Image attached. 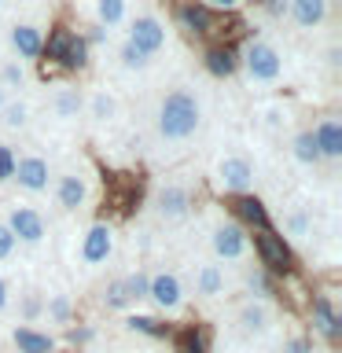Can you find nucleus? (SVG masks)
I'll list each match as a JSON object with an SVG mask.
<instances>
[{
  "mask_svg": "<svg viewBox=\"0 0 342 353\" xmlns=\"http://www.w3.org/2000/svg\"><path fill=\"white\" fill-rule=\"evenodd\" d=\"M199 125H203V103L192 88H173L162 96L159 103V137L170 143H184L192 140Z\"/></svg>",
  "mask_w": 342,
  "mask_h": 353,
  "instance_id": "nucleus-1",
  "label": "nucleus"
},
{
  "mask_svg": "<svg viewBox=\"0 0 342 353\" xmlns=\"http://www.w3.org/2000/svg\"><path fill=\"white\" fill-rule=\"evenodd\" d=\"M243 70L254 85H276L283 77V55L269 41H247L243 48Z\"/></svg>",
  "mask_w": 342,
  "mask_h": 353,
  "instance_id": "nucleus-2",
  "label": "nucleus"
},
{
  "mask_svg": "<svg viewBox=\"0 0 342 353\" xmlns=\"http://www.w3.org/2000/svg\"><path fill=\"white\" fill-rule=\"evenodd\" d=\"M165 41H170V30H165V22H162L159 15L140 11L137 19H129V44H132L137 52H143L148 59L165 48Z\"/></svg>",
  "mask_w": 342,
  "mask_h": 353,
  "instance_id": "nucleus-3",
  "label": "nucleus"
},
{
  "mask_svg": "<svg viewBox=\"0 0 342 353\" xmlns=\"http://www.w3.org/2000/svg\"><path fill=\"white\" fill-rule=\"evenodd\" d=\"M44 48H48V59H55L63 70H85L88 66V41L70 30H55Z\"/></svg>",
  "mask_w": 342,
  "mask_h": 353,
  "instance_id": "nucleus-4",
  "label": "nucleus"
},
{
  "mask_svg": "<svg viewBox=\"0 0 342 353\" xmlns=\"http://www.w3.org/2000/svg\"><path fill=\"white\" fill-rule=\"evenodd\" d=\"M148 298L154 305L162 309V313H170V316H177L184 309V283H181V276L177 272H154V276H148Z\"/></svg>",
  "mask_w": 342,
  "mask_h": 353,
  "instance_id": "nucleus-5",
  "label": "nucleus"
},
{
  "mask_svg": "<svg viewBox=\"0 0 342 353\" xmlns=\"http://www.w3.org/2000/svg\"><path fill=\"white\" fill-rule=\"evenodd\" d=\"M214 173H217V184L232 195H247L254 188V162L247 154H225Z\"/></svg>",
  "mask_w": 342,
  "mask_h": 353,
  "instance_id": "nucleus-6",
  "label": "nucleus"
},
{
  "mask_svg": "<svg viewBox=\"0 0 342 353\" xmlns=\"http://www.w3.org/2000/svg\"><path fill=\"white\" fill-rule=\"evenodd\" d=\"M8 228L15 232L19 243H44L48 236V221L37 206H26V203H15L8 210Z\"/></svg>",
  "mask_w": 342,
  "mask_h": 353,
  "instance_id": "nucleus-7",
  "label": "nucleus"
},
{
  "mask_svg": "<svg viewBox=\"0 0 342 353\" xmlns=\"http://www.w3.org/2000/svg\"><path fill=\"white\" fill-rule=\"evenodd\" d=\"M11 181H19L22 192L41 195V192H48V184H52V165H48V159H41V154H22V159H15V176H11Z\"/></svg>",
  "mask_w": 342,
  "mask_h": 353,
  "instance_id": "nucleus-8",
  "label": "nucleus"
},
{
  "mask_svg": "<svg viewBox=\"0 0 342 353\" xmlns=\"http://www.w3.org/2000/svg\"><path fill=\"white\" fill-rule=\"evenodd\" d=\"M210 247H214L221 261H239V258H247V232L239 225H232V221H221L210 232Z\"/></svg>",
  "mask_w": 342,
  "mask_h": 353,
  "instance_id": "nucleus-9",
  "label": "nucleus"
},
{
  "mask_svg": "<svg viewBox=\"0 0 342 353\" xmlns=\"http://www.w3.org/2000/svg\"><path fill=\"white\" fill-rule=\"evenodd\" d=\"M110 254H114V228L110 225H92L81 236V261L88 265V269H96V265H107Z\"/></svg>",
  "mask_w": 342,
  "mask_h": 353,
  "instance_id": "nucleus-10",
  "label": "nucleus"
},
{
  "mask_svg": "<svg viewBox=\"0 0 342 353\" xmlns=\"http://www.w3.org/2000/svg\"><path fill=\"white\" fill-rule=\"evenodd\" d=\"M254 247H258L265 269H272V272H287V269H291V250H287L283 236H276L272 228H258Z\"/></svg>",
  "mask_w": 342,
  "mask_h": 353,
  "instance_id": "nucleus-11",
  "label": "nucleus"
},
{
  "mask_svg": "<svg viewBox=\"0 0 342 353\" xmlns=\"http://www.w3.org/2000/svg\"><path fill=\"white\" fill-rule=\"evenodd\" d=\"M236 327L243 331V335H265V331L272 327V309H269V302L265 298H258V302H243L239 309H236Z\"/></svg>",
  "mask_w": 342,
  "mask_h": 353,
  "instance_id": "nucleus-12",
  "label": "nucleus"
},
{
  "mask_svg": "<svg viewBox=\"0 0 342 353\" xmlns=\"http://www.w3.org/2000/svg\"><path fill=\"white\" fill-rule=\"evenodd\" d=\"M154 210L165 221H184L188 210H192V192L184 184H165L159 195H154Z\"/></svg>",
  "mask_w": 342,
  "mask_h": 353,
  "instance_id": "nucleus-13",
  "label": "nucleus"
},
{
  "mask_svg": "<svg viewBox=\"0 0 342 353\" xmlns=\"http://www.w3.org/2000/svg\"><path fill=\"white\" fill-rule=\"evenodd\" d=\"M313 143H316L320 159L339 162V159H342V121H339L335 114L324 118V121H320V125L313 129Z\"/></svg>",
  "mask_w": 342,
  "mask_h": 353,
  "instance_id": "nucleus-14",
  "label": "nucleus"
},
{
  "mask_svg": "<svg viewBox=\"0 0 342 353\" xmlns=\"http://www.w3.org/2000/svg\"><path fill=\"white\" fill-rule=\"evenodd\" d=\"M85 199H88V181L77 170H66L59 181H55V203H59L63 210L85 206Z\"/></svg>",
  "mask_w": 342,
  "mask_h": 353,
  "instance_id": "nucleus-15",
  "label": "nucleus"
},
{
  "mask_svg": "<svg viewBox=\"0 0 342 353\" xmlns=\"http://www.w3.org/2000/svg\"><path fill=\"white\" fill-rule=\"evenodd\" d=\"M11 48H15V59H37L44 52V33L30 22H19L11 26Z\"/></svg>",
  "mask_w": 342,
  "mask_h": 353,
  "instance_id": "nucleus-16",
  "label": "nucleus"
},
{
  "mask_svg": "<svg viewBox=\"0 0 342 353\" xmlns=\"http://www.w3.org/2000/svg\"><path fill=\"white\" fill-rule=\"evenodd\" d=\"M287 15L298 30H316L328 19V0H287Z\"/></svg>",
  "mask_w": 342,
  "mask_h": 353,
  "instance_id": "nucleus-17",
  "label": "nucleus"
},
{
  "mask_svg": "<svg viewBox=\"0 0 342 353\" xmlns=\"http://www.w3.org/2000/svg\"><path fill=\"white\" fill-rule=\"evenodd\" d=\"M11 342H15L19 353H55V339L48 335V331H37L30 324H19L15 331H11Z\"/></svg>",
  "mask_w": 342,
  "mask_h": 353,
  "instance_id": "nucleus-18",
  "label": "nucleus"
},
{
  "mask_svg": "<svg viewBox=\"0 0 342 353\" xmlns=\"http://www.w3.org/2000/svg\"><path fill=\"white\" fill-rule=\"evenodd\" d=\"M85 110H88V118H92V121H99V125H110V121L121 114V103H118L114 92H107V88H96V92H88Z\"/></svg>",
  "mask_w": 342,
  "mask_h": 353,
  "instance_id": "nucleus-19",
  "label": "nucleus"
},
{
  "mask_svg": "<svg viewBox=\"0 0 342 353\" xmlns=\"http://www.w3.org/2000/svg\"><path fill=\"white\" fill-rule=\"evenodd\" d=\"M228 291V276L221 265H199V272H195V294H203V298H221Z\"/></svg>",
  "mask_w": 342,
  "mask_h": 353,
  "instance_id": "nucleus-20",
  "label": "nucleus"
},
{
  "mask_svg": "<svg viewBox=\"0 0 342 353\" xmlns=\"http://www.w3.org/2000/svg\"><path fill=\"white\" fill-rule=\"evenodd\" d=\"M85 110V99L77 96V88H66L59 85L52 92V114L59 118V121H77V114Z\"/></svg>",
  "mask_w": 342,
  "mask_h": 353,
  "instance_id": "nucleus-21",
  "label": "nucleus"
},
{
  "mask_svg": "<svg viewBox=\"0 0 342 353\" xmlns=\"http://www.w3.org/2000/svg\"><path fill=\"white\" fill-rule=\"evenodd\" d=\"M339 313H335V305H331V298H316L313 302V327L324 335L328 342H335L339 339Z\"/></svg>",
  "mask_w": 342,
  "mask_h": 353,
  "instance_id": "nucleus-22",
  "label": "nucleus"
},
{
  "mask_svg": "<svg viewBox=\"0 0 342 353\" xmlns=\"http://www.w3.org/2000/svg\"><path fill=\"white\" fill-rule=\"evenodd\" d=\"M236 214H239V221H247V225H254V228H269V214H265V203L258 195H236Z\"/></svg>",
  "mask_w": 342,
  "mask_h": 353,
  "instance_id": "nucleus-23",
  "label": "nucleus"
},
{
  "mask_svg": "<svg viewBox=\"0 0 342 353\" xmlns=\"http://www.w3.org/2000/svg\"><path fill=\"white\" fill-rule=\"evenodd\" d=\"M96 19H99V26H107V30L121 26V22L129 19V0H96Z\"/></svg>",
  "mask_w": 342,
  "mask_h": 353,
  "instance_id": "nucleus-24",
  "label": "nucleus"
},
{
  "mask_svg": "<svg viewBox=\"0 0 342 353\" xmlns=\"http://www.w3.org/2000/svg\"><path fill=\"white\" fill-rule=\"evenodd\" d=\"M236 66H239V59L228 48H210L206 52V70L214 77H232V74H236Z\"/></svg>",
  "mask_w": 342,
  "mask_h": 353,
  "instance_id": "nucleus-25",
  "label": "nucleus"
},
{
  "mask_svg": "<svg viewBox=\"0 0 342 353\" xmlns=\"http://www.w3.org/2000/svg\"><path fill=\"white\" fill-rule=\"evenodd\" d=\"M181 22L192 33H210V8H203V4H181Z\"/></svg>",
  "mask_w": 342,
  "mask_h": 353,
  "instance_id": "nucleus-26",
  "label": "nucleus"
},
{
  "mask_svg": "<svg viewBox=\"0 0 342 353\" xmlns=\"http://www.w3.org/2000/svg\"><path fill=\"white\" fill-rule=\"evenodd\" d=\"M291 154H294L298 165H316L320 162V151H316V143H313V132H298V137L291 140Z\"/></svg>",
  "mask_w": 342,
  "mask_h": 353,
  "instance_id": "nucleus-27",
  "label": "nucleus"
},
{
  "mask_svg": "<svg viewBox=\"0 0 342 353\" xmlns=\"http://www.w3.org/2000/svg\"><path fill=\"white\" fill-rule=\"evenodd\" d=\"M0 121H4V129H26L30 125V103L26 99H11V103L0 107Z\"/></svg>",
  "mask_w": 342,
  "mask_h": 353,
  "instance_id": "nucleus-28",
  "label": "nucleus"
},
{
  "mask_svg": "<svg viewBox=\"0 0 342 353\" xmlns=\"http://www.w3.org/2000/svg\"><path fill=\"white\" fill-rule=\"evenodd\" d=\"M70 298H66V294H48V298H44V309H41V313L44 316H48L52 320V324H70Z\"/></svg>",
  "mask_w": 342,
  "mask_h": 353,
  "instance_id": "nucleus-29",
  "label": "nucleus"
},
{
  "mask_svg": "<svg viewBox=\"0 0 342 353\" xmlns=\"http://www.w3.org/2000/svg\"><path fill=\"white\" fill-rule=\"evenodd\" d=\"M22 85H26L22 59H4V66H0V88H22Z\"/></svg>",
  "mask_w": 342,
  "mask_h": 353,
  "instance_id": "nucleus-30",
  "label": "nucleus"
},
{
  "mask_svg": "<svg viewBox=\"0 0 342 353\" xmlns=\"http://www.w3.org/2000/svg\"><path fill=\"white\" fill-rule=\"evenodd\" d=\"M283 232L294 239H305V236H313V221H309V214H302V210H294V214L283 217Z\"/></svg>",
  "mask_w": 342,
  "mask_h": 353,
  "instance_id": "nucleus-31",
  "label": "nucleus"
},
{
  "mask_svg": "<svg viewBox=\"0 0 342 353\" xmlns=\"http://www.w3.org/2000/svg\"><path fill=\"white\" fill-rule=\"evenodd\" d=\"M261 125L269 129V132H283V125H287V110L280 107V103H269L261 110Z\"/></svg>",
  "mask_w": 342,
  "mask_h": 353,
  "instance_id": "nucleus-32",
  "label": "nucleus"
},
{
  "mask_svg": "<svg viewBox=\"0 0 342 353\" xmlns=\"http://www.w3.org/2000/svg\"><path fill=\"white\" fill-rule=\"evenodd\" d=\"M121 283H125L129 302H140V298H148V272H129Z\"/></svg>",
  "mask_w": 342,
  "mask_h": 353,
  "instance_id": "nucleus-33",
  "label": "nucleus"
},
{
  "mask_svg": "<svg viewBox=\"0 0 342 353\" xmlns=\"http://www.w3.org/2000/svg\"><path fill=\"white\" fill-rule=\"evenodd\" d=\"M118 59H121V66H125V70H143V66H148V55H143V52H137L129 41L118 48Z\"/></svg>",
  "mask_w": 342,
  "mask_h": 353,
  "instance_id": "nucleus-34",
  "label": "nucleus"
},
{
  "mask_svg": "<svg viewBox=\"0 0 342 353\" xmlns=\"http://www.w3.org/2000/svg\"><path fill=\"white\" fill-rule=\"evenodd\" d=\"M15 250H19L15 232L8 228V221H0V261H11V258H15Z\"/></svg>",
  "mask_w": 342,
  "mask_h": 353,
  "instance_id": "nucleus-35",
  "label": "nucleus"
},
{
  "mask_svg": "<svg viewBox=\"0 0 342 353\" xmlns=\"http://www.w3.org/2000/svg\"><path fill=\"white\" fill-rule=\"evenodd\" d=\"M103 302L110 309H125L129 305V294H125V283L114 280V283H107V294H103Z\"/></svg>",
  "mask_w": 342,
  "mask_h": 353,
  "instance_id": "nucleus-36",
  "label": "nucleus"
},
{
  "mask_svg": "<svg viewBox=\"0 0 342 353\" xmlns=\"http://www.w3.org/2000/svg\"><path fill=\"white\" fill-rule=\"evenodd\" d=\"M11 176H15V151L8 143H0V184L11 181Z\"/></svg>",
  "mask_w": 342,
  "mask_h": 353,
  "instance_id": "nucleus-37",
  "label": "nucleus"
},
{
  "mask_svg": "<svg viewBox=\"0 0 342 353\" xmlns=\"http://www.w3.org/2000/svg\"><path fill=\"white\" fill-rule=\"evenodd\" d=\"M41 309H44V302L37 294H26V302H22V320H26V324H33V320L41 316Z\"/></svg>",
  "mask_w": 342,
  "mask_h": 353,
  "instance_id": "nucleus-38",
  "label": "nucleus"
},
{
  "mask_svg": "<svg viewBox=\"0 0 342 353\" xmlns=\"http://www.w3.org/2000/svg\"><path fill=\"white\" fill-rule=\"evenodd\" d=\"M280 353H313V342H309L305 335H291V339L283 342Z\"/></svg>",
  "mask_w": 342,
  "mask_h": 353,
  "instance_id": "nucleus-39",
  "label": "nucleus"
},
{
  "mask_svg": "<svg viewBox=\"0 0 342 353\" xmlns=\"http://www.w3.org/2000/svg\"><path fill=\"white\" fill-rule=\"evenodd\" d=\"M129 327L132 331H143V335H159V324L151 316H129Z\"/></svg>",
  "mask_w": 342,
  "mask_h": 353,
  "instance_id": "nucleus-40",
  "label": "nucleus"
},
{
  "mask_svg": "<svg viewBox=\"0 0 342 353\" xmlns=\"http://www.w3.org/2000/svg\"><path fill=\"white\" fill-rule=\"evenodd\" d=\"M247 287H250V291H258V298L269 294V280H265V272H250L247 276Z\"/></svg>",
  "mask_w": 342,
  "mask_h": 353,
  "instance_id": "nucleus-41",
  "label": "nucleus"
},
{
  "mask_svg": "<svg viewBox=\"0 0 342 353\" xmlns=\"http://www.w3.org/2000/svg\"><path fill=\"white\" fill-rule=\"evenodd\" d=\"M265 15H269V19H283L287 15V0H265Z\"/></svg>",
  "mask_w": 342,
  "mask_h": 353,
  "instance_id": "nucleus-42",
  "label": "nucleus"
},
{
  "mask_svg": "<svg viewBox=\"0 0 342 353\" xmlns=\"http://www.w3.org/2000/svg\"><path fill=\"white\" fill-rule=\"evenodd\" d=\"M203 8H221V11H232V8H239V0H203Z\"/></svg>",
  "mask_w": 342,
  "mask_h": 353,
  "instance_id": "nucleus-43",
  "label": "nucleus"
},
{
  "mask_svg": "<svg viewBox=\"0 0 342 353\" xmlns=\"http://www.w3.org/2000/svg\"><path fill=\"white\" fill-rule=\"evenodd\" d=\"M8 302H11V287H8V280L0 276V313L8 309Z\"/></svg>",
  "mask_w": 342,
  "mask_h": 353,
  "instance_id": "nucleus-44",
  "label": "nucleus"
},
{
  "mask_svg": "<svg viewBox=\"0 0 342 353\" xmlns=\"http://www.w3.org/2000/svg\"><path fill=\"white\" fill-rule=\"evenodd\" d=\"M339 63H342V52L331 44V48H328V66H339Z\"/></svg>",
  "mask_w": 342,
  "mask_h": 353,
  "instance_id": "nucleus-45",
  "label": "nucleus"
},
{
  "mask_svg": "<svg viewBox=\"0 0 342 353\" xmlns=\"http://www.w3.org/2000/svg\"><path fill=\"white\" fill-rule=\"evenodd\" d=\"M188 353H203V342H199V335H188Z\"/></svg>",
  "mask_w": 342,
  "mask_h": 353,
  "instance_id": "nucleus-46",
  "label": "nucleus"
},
{
  "mask_svg": "<svg viewBox=\"0 0 342 353\" xmlns=\"http://www.w3.org/2000/svg\"><path fill=\"white\" fill-rule=\"evenodd\" d=\"M8 103V99H4V88H0V107H4Z\"/></svg>",
  "mask_w": 342,
  "mask_h": 353,
  "instance_id": "nucleus-47",
  "label": "nucleus"
},
{
  "mask_svg": "<svg viewBox=\"0 0 342 353\" xmlns=\"http://www.w3.org/2000/svg\"><path fill=\"white\" fill-rule=\"evenodd\" d=\"M0 8H4V0H0Z\"/></svg>",
  "mask_w": 342,
  "mask_h": 353,
  "instance_id": "nucleus-48",
  "label": "nucleus"
}]
</instances>
